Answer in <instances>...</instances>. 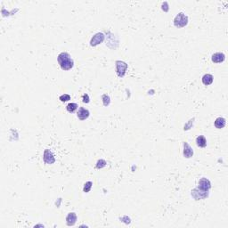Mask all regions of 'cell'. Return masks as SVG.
<instances>
[{"label": "cell", "mask_w": 228, "mask_h": 228, "mask_svg": "<svg viewBox=\"0 0 228 228\" xmlns=\"http://www.w3.org/2000/svg\"><path fill=\"white\" fill-rule=\"evenodd\" d=\"M196 144L199 147L201 148H204L207 146V139L206 137L203 136V135H199L197 138H196Z\"/></svg>", "instance_id": "cell-13"}, {"label": "cell", "mask_w": 228, "mask_h": 228, "mask_svg": "<svg viewBox=\"0 0 228 228\" xmlns=\"http://www.w3.org/2000/svg\"><path fill=\"white\" fill-rule=\"evenodd\" d=\"M78 107H79V105H78L77 103H69V104L66 106V110H67L69 112L72 113V112H74V111L78 109Z\"/></svg>", "instance_id": "cell-15"}, {"label": "cell", "mask_w": 228, "mask_h": 228, "mask_svg": "<svg viewBox=\"0 0 228 228\" xmlns=\"http://www.w3.org/2000/svg\"><path fill=\"white\" fill-rule=\"evenodd\" d=\"M187 23H188V17L184 12H179L174 19V25L177 28L185 27Z\"/></svg>", "instance_id": "cell-2"}, {"label": "cell", "mask_w": 228, "mask_h": 228, "mask_svg": "<svg viewBox=\"0 0 228 228\" xmlns=\"http://www.w3.org/2000/svg\"><path fill=\"white\" fill-rule=\"evenodd\" d=\"M115 64H116V73H117L118 77H120V78L124 77L126 74V72H127V69H128V64L125 61L120 60L116 61Z\"/></svg>", "instance_id": "cell-3"}, {"label": "cell", "mask_w": 228, "mask_h": 228, "mask_svg": "<svg viewBox=\"0 0 228 228\" xmlns=\"http://www.w3.org/2000/svg\"><path fill=\"white\" fill-rule=\"evenodd\" d=\"M162 10L163 11H165V12H168V2H164L163 4H162Z\"/></svg>", "instance_id": "cell-20"}, {"label": "cell", "mask_w": 228, "mask_h": 228, "mask_svg": "<svg viewBox=\"0 0 228 228\" xmlns=\"http://www.w3.org/2000/svg\"><path fill=\"white\" fill-rule=\"evenodd\" d=\"M89 115H90L89 110H86V109H85L84 107H80L79 110V111H78V113H77L78 118L80 120H86L89 117Z\"/></svg>", "instance_id": "cell-8"}, {"label": "cell", "mask_w": 228, "mask_h": 228, "mask_svg": "<svg viewBox=\"0 0 228 228\" xmlns=\"http://www.w3.org/2000/svg\"><path fill=\"white\" fill-rule=\"evenodd\" d=\"M184 158H192L193 156V150L192 148L188 144V143L184 142Z\"/></svg>", "instance_id": "cell-9"}, {"label": "cell", "mask_w": 228, "mask_h": 228, "mask_svg": "<svg viewBox=\"0 0 228 228\" xmlns=\"http://www.w3.org/2000/svg\"><path fill=\"white\" fill-rule=\"evenodd\" d=\"M89 101H90V99H89L88 95H87V94H85L84 96H83V103H88Z\"/></svg>", "instance_id": "cell-21"}, {"label": "cell", "mask_w": 228, "mask_h": 228, "mask_svg": "<svg viewBox=\"0 0 228 228\" xmlns=\"http://www.w3.org/2000/svg\"><path fill=\"white\" fill-rule=\"evenodd\" d=\"M106 165V161L104 160H99L97 161V164H96V168H102L103 167H105Z\"/></svg>", "instance_id": "cell-18"}, {"label": "cell", "mask_w": 228, "mask_h": 228, "mask_svg": "<svg viewBox=\"0 0 228 228\" xmlns=\"http://www.w3.org/2000/svg\"><path fill=\"white\" fill-rule=\"evenodd\" d=\"M193 120H194V119H192V120H190V121H189V123H188L187 125H185V126H184V130H188V129H190V128H191V125H192V122H193Z\"/></svg>", "instance_id": "cell-22"}, {"label": "cell", "mask_w": 228, "mask_h": 228, "mask_svg": "<svg viewBox=\"0 0 228 228\" xmlns=\"http://www.w3.org/2000/svg\"><path fill=\"white\" fill-rule=\"evenodd\" d=\"M102 99H103V103L104 106H108L109 104L110 103V96L108 95H106V94L103 95Z\"/></svg>", "instance_id": "cell-16"}, {"label": "cell", "mask_w": 228, "mask_h": 228, "mask_svg": "<svg viewBox=\"0 0 228 228\" xmlns=\"http://www.w3.org/2000/svg\"><path fill=\"white\" fill-rule=\"evenodd\" d=\"M104 38H105V36H104V34H103V33H102V32H98V33H96V35H94L93 37L91 38L90 45H91L92 47H96V46H97V45H99V44L103 43V40H104Z\"/></svg>", "instance_id": "cell-5"}, {"label": "cell", "mask_w": 228, "mask_h": 228, "mask_svg": "<svg viewBox=\"0 0 228 228\" xmlns=\"http://www.w3.org/2000/svg\"><path fill=\"white\" fill-rule=\"evenodd\" d=\"M77 222V215L74 212H71L66 216V224L69 226H72L76 224Z\"/></svg>", "instance_id": "cell-11"}, {"label": "cell", "mask_w": 228, "mask_h": 228, "mask_svg": "<svg viewBox=\"0 0 228 228\" xmlns=\"http://www.w3.org/2000/svg\"><path fill=\"white\" fill-rule=\"evenodd\" d=\"M202 83H203L205 86H209V85L213 83L214 78H213V76H212L211 74H205L204 76L202 77Z\"/></svg>", "instance_id": "cell-12"}, {"label": "cell", "mask_w": 228, "mask_h": 228, "mask_svg": "<svg viewBox=\"0 0 228 228\" xmlns=\"http://www.w3.org/2000/svg\"><path fill=\"white\" fill-rule=\"evenodd\" d=\"M225 59H226V55L223 53H219V52L215 53L211 57V60L215 63H221L225 61Z\"/></svg>", "instance_id": "cell-10"}, {"label": "cell", "mask_w": 228, "mask_h": 228, "mask_svg": "<svg viewBox=\"0 0 228 228\" xmlns=\"http://www.w3.org/2000/svg\"><path fill=\"white\" fill-rule=\"evenodd\" d=\"M57 61L58 63L60 65L61 69L63 71H69L71 70L73 65H74V61L72 59L70 54L66 53V52H62L57 57Z\"/></svg>", "instance_id": "cell-1"}, {"label": "cell", "mask_w": 228, "mask_h": 228, "mask_svg": "<svg viewBox=\"0 0 228 228\" xmlns=\"http://www.w3.org/2000/svg\"><path fill=\"white\" fill-rule=\"evenodd\" d=\"M208 192L207 191H203V190H201L200 188H195L194 190L192 191V196L196 200H202V199H205L206 197H208Z\"/></svg>", "instance_id": "cell-4"}, {"label": "cell", "mask_w": 228, "mask_h": 228, "mask_svg": "<svg viewBox=\"0 0 228 228\" xmlns=\"http://www.w3.org/2000/svg\"><path fill=\"white\" fill-rule=\"evenodd\" d=\"M60 100L61 102H67L69 100H71V96L70 95H62L60 96Z\"/></svg>", "instance_id": "cell-19"}, {"label": "cell", "mask_w": 228, "mask_h": 228, "mask_svg": "<svg viewBox=\"0 0 228 228\" xmlns=\"http://www.w3.org/2000/svg\"><path fill=\"white\" fill-rule=\"evenodd\" d=\"M43 159H44V161L47 164H54L55 162V158L54 156V153L49 149L45 150L44 155H43Z\"/></svg>", "instance_id": "cell-6"}, {"label": "cell", "mask_w": 228, "mask_h": 228, "mask_svg": "<svg viewBox=\"0 0 228 228\" xmlns=\"http://www.w3.org/2000/svg\"><path fill=\"white\" fill-rule=\"evenodd\" d=\"M92 182H86V184H85V186L84 188H83V191L84 192H88L90 190H91V188H92Z\"/></svg>", "instance_id": "cell-17"}, {"label": "cell", "mask_w": 228, "mask_h": 228, "mask_svg": "<svg viewBox=\"0 0 228 228\" xmlns=\"http://www.w3.org/2000/svg\"><path fill=\"white\" fill-rule=\"evenodd\" d=\"M198 188H200L201 190H203V191H207L209 192V190L211 188V184H210V181L207 178H202L201 180L199 181V186Z\"/></svg>", "instance_id": "cell-7"}, {"label": "cell", "mask_w": 228, "mask_h": 228, "mask_svg": "<svg viewBox=\"0 0 228 228\" xmlns=\"http://www.w3.org/2000/svg\"><path fill=\"white\" fill-rule=\"evenodd\" d=\"M226 126V120L222 117H219L215 120V127L218 129H221L223 128H225Z\"/></svg>", "instance_id": "cell-14"}]
</instances>
